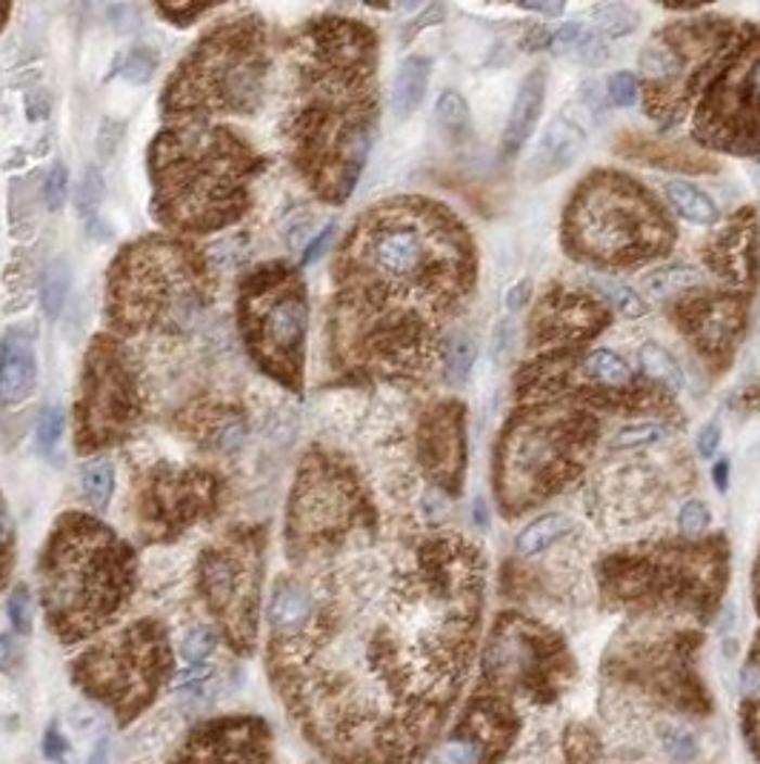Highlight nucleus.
<instances>
[{"label":"nucleus","mask_w":760,"mask_h":764,"mask_svg":"<svg viewBox=\"0 0 760 764\" xmlns=\"http://www.w3.org/2000/svg\"><path fill=\"white\" fill-rule=\"evenodd\" d=\"M469 272L466 235L438 204L392 198L372 206L349 229L332 267L337 364L381 379L417 375Z\"/></svg>","instance_id":"obj_1"},{"label":"nucleus","mask_w":760,"mask_h":764,"mask_svg":"<svg viewBox=\"0 0 760 764\" xmlns=\"http://www.w3.org/2000/svg\"><path fill=\"white\" fill-rule=\"evenodd\" d=\"M546 69H532L520 80L515 101H512L510 118H506V127H503V155H515L532 138L534 127H538V120L543 115V103H546Z\"/></svg>","instance_id":"obj_24"},{"label":"nucleus","mask_w":760,"mask_h":764,"mask_svg":"<svg viewBox=\"0 0 760 764\" xmlns=\"http://www.w3.org/2000/svg\"><path fill=\"white\" fill-rule=\"evenodd\" d=\"M155 12L172 26H192L197 17L215 12V7L209 3H155Z\"/></svg>","instance_id":"obj_50"},{"label":"nucleus","mask_w":760,"mask_h":764,"mask_svg":"<svg viewBox=\"0 0 760 764\" xmlns=\"http://www.w3.org/2000/svg\"><path fill=\"white\" fill-rule=\"evenodd\" d=\"M637 367H641L643 379L649 381L652 386H658L660 393L678 395L683 390V372L674 361V355L660 344H655V341L637 349Z\"/></svg>","instance_id":"obj_33"},{"label":"nucleus","mask_w":760,"mask_h":764,"mask_svg":"<svg viewBox=\"0 0 760 764\" xmlns=\"http://www.w3.org/2000/svg\"><path fill=\"white\" fill-rule=\"evenodd\" d=\"M440 17H443V7H429V9H426V12H424V15L415 17V21H412V26H407V33H403V40L415 38L417 33H424L426 26H431V24H435V21H440Z\"/></svg>","instance_id":"obj_57"},{"label":"nucleus","mask_w":760,"mask_h":764,"mask_svg":"<svg viewBox=\"0 0 760 764\" xmlns=\"http://www.w3.org/2000/svg\"><path fill=\"white\" fill-rule=\"evenodd\" d=\"M583 375L604 393H632L635 390V372L615 349L597 347L583 355Z\"/></svg>","instance_id":"obj_29"},{"label":"nucleus","mask_w":760,"mask_h":764,"mask_svg":"<svg viewBox=\"0 0 760 764\" xmlns=\"http://www.w3.org/2000/svg\"><path fill=\"white\" fill-rule=\"evenodd\" d=\"M475 358H478V344L472 339V332H449L443 344H440V361H443V375H447L449 384H466L472 367H475Z\"/></svg>","instance_id":"obj_35"},{"label":"nucleus","mask_w":760,"mask_h":764,"mask_svg":"<svg viewBox=\"0 0 760 764\" xmlns=\"http://www.w3.org/2000/svg\"><path fill=\"white\" fill-rule=\"evenodd\" d=\"M417 458L440 489L455 493L466 467V433L458 404H440L424 418L417 430Z\"/></svg>","instance_id":"obj_19"},{"label":"nucleus","mask_w":760,"mask_h":764,"mask_svg":"<svg viewBox=\"0 0 760 764\" xmlns=\"http://www.w3.org/2000/svg\"><path fill=\"white\" fill-rule=\"evenodd\" d=\"M566 238L589 260L635 264L667 250L669 224L632 181L595 175L569 206Z\"/></svg>","instance_id":"obj_9"},{"label":"nucleus","mask_w":760,"mask_h":764,"mask_svg":"<svg viewBox=\"0 0 760 764\" xmlns=\"http://www.w3.org/2000/svg\"><path fill=\"white\" fill-rule=\"evenodd\" d=\"M63 438V410L61 407H55V404H49V407H43L40 410L38 418V447L43 456H52L57 449V444H61Z\"/></svg>","instance_id":"obj_47"},{"label":"nucleus","mask_w":760,"mask_h":764,"mask_svg":"<svg viewBox=\"0 0 760 764\" xmlns=\"http://www.w3.org/2000/svg\"><path fill=\"white\" fill-rule=\"evenodd\" d=\"M529 298H532V284L529 281H520V284H515L510 290V295H506V307L515 313V309H524L526 304H529Z\"/></svg>","instance_id":"obj_58"},{"label":"nucleus","mask_w":760,"mask_h":764,"mask_svg":"<svg viewBox=\"0 0 760 764\" xmlns=\"http://www.w3.org/2000/svg\"><path fill=\"white\" fill-rule=\"evenodd\" d=\"M740 716H744L746 739L752 744L755 756L760 759V636L752 655L740 670Z\"/></svg>","instance_id":"obj_32"},{"label":"nucleus","mask_w":760,"mask_h":764,"mask_svg":"<svg viewBox=\"0 0 760 764\" xmlns=\"http://www.w3.org/2000/svg\"><path fill=\"white\" fill-rule=\"evenodd\" d=\"M12 12H15V9L9 7V3H0V33H3V29H7L9 17H12Z\"/></svg>","instance_id":"obj_63"},{"label":"nucleus","mask_w":760,"mask_h":764,"mask_svg":"<svg viewBox=\"0 0 760 764\" xmlns=\"http://www.w3.org/2000/svg\"><path fill=\"white\" fill-rule=\"evenodd\" d=\"M9 622L15 627L21 636H29L31 633V622H35V604H31V593L26 584H17L12 596H9Z\"/></svg>","instance_id":"obj_49"},{"label":"nucleus","mask_w":760,"mask_h":764,"mask_svg":"<svg viewBox=\"0 0 760 764\" xmlns=\"http://www.w3.org/2000/svg\"><path fill=\"white\" fill-rule=\"evenodd\" d=\"M706 284V278L698 269L683 267V264H672V267L652 269L643 276V292L655 301H674V298H692V292H698Z\"/></svg>","instance_id":"obj_31"},{"label":"nucleus","mask_w":760,"mask_h":764,"mask_svg":"<svg viewBox=\"0 0 760 764\" xmlns=\"http://www.w3.org/2000/svg\"><path fill=\"white\" fill-rule=\"evenodd\" d=\"M87 764H110V741L101 739L98 741V748L89 753V762Z\"/></svg>","instance_id":"obj_62"},{"label":"nucleus","mask_w":760,"mask_h":764,"mask_svg":"<svg viewBox=\"0 0 760 764\" xmlns=\"http://www.w3.org/2000/svg\"><path fill=\"white\" fill-rule=\"evenodd\" d=\"M578 444L580 435L569 421L541 412L515 418L498 453V496L506 510H524L569 479Z\"/></svg>","instance_id":"obj_14"},{"label":"nucleus","mask_w":760,"mask_h":764,"mask_svg":"<svg viewBox=\"0 0 760 764\" xmlns=\"http://www.w3.org/2000/svg\"><path fill=\"white\" fill-rule=\"evenodd\" d=\"M138 587V552L94 512L66 510L38 556V593L49 631L78 645L115 622Z\"/></svg>","instance_id":"obj_4"},{"label":"nucleus","mask_w":760,"mask_h":764,"mask_svg":"<svg viewBox=\"0 0 760 764\" xmlns=\"http://www.w3.org/2000/svg\"><path fill=\"white\" fill-rule=\"evenodd\" d=\"M524 9L526 12H541V15H549V17H557V15H564V3H524Z\"/></svg>","instance_id":"obj_61"},{"label":"nucleus","mask_w":760,"mask_h":764,"mask_svg":"<svg viewBox=\"0 0 760 764\" xmlns=\"http://www.w3.org/2000/svg\"><path fill=\"white\" fill-rule=\"evenodd\" d=\"M178 426H183L189 438H195L201 447L215 453H235L246 442L244 410L229 404L201 402L178 416Z\"/></svg>","instance_id":"obj_20"},{"label":"nucleus","mask_w":760,"mask_h":764,"mask_svg":"<svg viewBox=\"0 0 760 764\" xmlns=\"http://www.w3.org/2000/svg\"><path fill=\"white\" fill-rule=\"evenodd\" d=\"M377 127V35L352 17H314L289 49L281 138L292 169L323 204L361 181Z\"/></svg>","instance_id":"obj_2"},{"label":"nucleus","mask_w":760,"mask_h":764,"mask_svg":"<svg viewBox=\"0 0 760 764\" xmlns=\"http://www.w3.org/2000/svg\"><path fill=\"white\" fill-rule=\"evenodd\" d=\"M215 650H218V631L209 624L192 627L181 641V655L189 664H209Z\"/></svg>","instance_id":"obj_42"},{"label":"nucleus","mask_w":760,"mask_h":764,"mask_svg":"<svg viewBox=\"0 0 760 764\" xmlns=\"http://www.w3.org/2000/svg\"><path fill=\"white\" fill-rule=\"evenodd\" d=\"M758 610H760V568H758Z\"/></svg>","instance_id":"obj_64"},{"label":"nucleus","mask_w":760,"mask_h":764,"mask_svg":"<svg viewBox=\"0 0 760 764\" xmlns=\"http://www.w3.org/2000/svg\"><path fill=\"white\" fill-rule=\"evenodd\" d=\"M175 764H269V727L260 718H220L197 727Z\"/></svg>","instance_id":"obj_18"},{"label":"nucleus","mask_w":760,"mask_h":764,"mask_svg":"<svg viewBox=\"0 0 760 764\" xmlns=\"http://www.w3.org/2000/svg\"><path fill=\"white\" fill-rule=\"evenodd\" d=\"M740 323H744V307L735 298H706L695 301L690 307L692 339L712 358L735 347Z\"/></svg>","instance_id":"obj_22"},{"label":"nucleus","mask_w":760,"mask_h":764,"mask_svg":"<svg viewBox=\"0 0 760 764\" xmlns=\"http://www.w3.org/2000/svg\"><path fill=\"white\" fill-rule=\"evenodd\" d=\"M678 527H681L683 536L692 538L706 533V527H709V510H706L704 501H698V498L686 501V505L681 507V512H678Z\"/></svg>","instance_id":"obj_52"},{"label":"nucleus","mask_w":760,"mask_h":764,"mask_svg":"<svg viewBox=\"0 0 760 764\" xmlns=\"http://www.w3.org/2000/svg\"><path fill=\"white\" fill-rule=\"evenodd\" d=\"M517 716L503 696L484 690L463 710L458 730L440 748L443 764H494L510 750Z\"/></svg>","instance_id":"obj_17"},{"label":"nucleus","mask_w":760,"mask_h":764,"mask_svg":"<svg viewBox=\"0 0 760 764\" xmlns=\"http://www.w3.org/2000/svg\"><path fill=\"white\" fill-rule=\"evenodd\" d=\"M641 80H637L632 72H615L609 78V84H606V98H609L611 106H618V110L635 106V103L641 101Z\"/></svg>","instance_id":"obj_46"},{"label":"nucleus","mask_w":760,"mask_h":764,"mask_svg":"<svg viewBox=\"0 0 760 764\" xmlns=\"http://www.w3.org/2000/svg\"><path fill=\"white\" fill-rule=\"evenodd\" d=\"M38 386V355L31 335L7 330L0 339V407H21Z\"/></svg>","instance_id":"obj_21"},{"label":"nucleus","mask_w":760,"mask_h":764,"mask_svg":"<svg viewBox=\"0 0 760 764\" xmlns=\"http://www.w3.org/2000/svg\"><path fill=\"white\" fill-rule=\"evenodd\" d=\"M435 118H438L440 129L449 138H455V141L469 135V103L455 89H443L440 92L438 101H435Z\"/></svg>","instance_id":"obj_39"},{"label":"nucleus","mask_w":760,"mask_h":764,"mask_svg":"<svg viewBox=\"0 0 760 764\" xmlns=\"http://www.w3.org/2000/svg\"><path fill=\"white\" fill-rule=\"evenodd\" d=\"M587 147V132L578 120L569 115H557L546 129H543L541 141L534 147L532 161L526 166V175L532 181H546L555 175L566 173L569 166L578 161V155Z\"/></svg>","instance_id":"obj_23"},{"label":"nucleus","mask_w":760,"mask_h":764,"mask_svg":"<svg viewBox=\"0 0 760 764\" xmlns=\"http://www.w3.org/2000/svg\"><path fill=\"white\" fill-rule=\"evenodd\" d=\"M569 533H572V521L566 519L564 512H546V515H538L534 521H529L517 533L515 547L520 556H541L552 544L569 536Z\"/></svg>","instance_id":"obj_34"},{"label":"nucleus","mask_w":760,"mask_h":764,"mask_svg":"<svg viewBox=\"0 0 760 764\" xmlns=\"http://www.w3.org/2000/svg\"><path fill=\"white\" fill-rule=\"evenodd\" d=\"M332 229H335V227H326V229H323V232H321V238H314L312 244L306 246V253H304V258H300V264H312V260L318 258V255H321V250H323V246H326V241H330V238H332Z\"/></svg>","instance_id":"obj_59"},{"label":"nucleus","mask_w":760,"mask_h":764,"mask_svg":"<svg viewBox=\"0 0 760 764\" xmlns=\"http://www.w3.org/2000/svg\"><path fill=\"white\" fill-rule=\"evenodd\" d=\"M515 339H517L515 321H512V318H503V321L492 330V344H489V355H492L494 367L510 364L512 349H515Z\"/></svg>","instance_id":"obj_51"},{"label":"nucleus","mask_w":760,"mask_h":764,"mask_svg":"<svg viewBox=\"0 0 760 764\" xmlns=\"http://www.w3.org/2000/svg\"><path fill=\"white\" fill-rule=\"evenodd\" d=\"M143 416L146 393L132 349L118 335L98 332L83 355L72 404V442L78 456H98L126 444Z\"/></svg>","instance_id":"obj_10"},{"label":"nucleus","mask_w":760,"mask_h":764,"mask_svg":"<svg viewBox=\"0 0 760 764\" xmlns=\"http://www.w3.org/2000/svg\"><path fill=\"white\" fill-rule=\"evenodd\" d=\"M235 321L249 361L286 393L304 395L309 344V292L289 260L252 267L235 298Z\"/></svg>","instance_id":"obj_7"},{"label":"nucleus","mask_w":760,"mask_h":764,"mask_svg":"<svg viewBox=\"0 0 760 764\" xmlns=\"http://www.w3.org/2000/svg\"><path fill=\"white\" fill-rule=\"evenodd\" d=\"M101 195H103L101 169H98V166H89L87 173H83V183H80V192H78V206H80V215H83V221H87V227H92V224L98 221Z\"/></svg>","instance_id":"obj_44"},{"label":"nucleus","mask_w":760,"mask_h":764,"mask_svg":"<svg viewBox=\"0 0 760 764\" xmlns=\"http://www.w3.org/2000/svg\"><path fill=\"white\" fill-rule=\"evenodd\" d=\"M215 290V269L195 241L169 232L134 238L106 269V332L124 341L181 335L212 307Z\"/></svg>","instance_id":"obj_5"},{"label":"nucleus","mask_w":760,"mask_h":764,"mask_svg":"<svg viewBox=\"0 0 760 764\" xmlns=\"http://www.w3.org/2000/svg\"><path fill=\"white\" fill-rule=\"evenodd\" d=\"M549 49L561 58H575L583 64H595L604 58V38L583 21H566L549 35Z\"/></svg>","instance_id":"obj_30"},{"label":"nucleus","mask_w":760,"mask_h":764,"mask_svg":"<svg viewBox=\"0 0 760 764\" xmlns=\"http://www.w3.org/2000/svg\"><path fill=\"white\" fill-rule=\"evenodd\" d=\"M43 756L55 764H69L66 762L69 759V744H66V739H63L55 725L49 727L47 736H43Z\"/></svg>","instance_id":"obj_54"},{"label":"nucleus","mask_w":760,"mask_h":764,"mask_svg":"<svg viewBox=\"0 0 760 764\" xmlns=\"http://www.w3.org/2000/svg\"><path fill=\"white\" fill-rule=\"evenodd\" d=\"M566 670L564 647L541 627L506 615L492 631L484 659L489 693L524 690L534 699H552Z\"/></svg>","instance_id":"obj_15"},{"label":"nucleus","mask_w":760,"mask_h":764,"mask_svg":"<svg viewBox=\"0 0 760 764\" xmlns=\"http://www.w3.org/2000/svg\"><path fill=\"white\" fill-rule=\"evenodd\" d=\"M709 124L712 143H726L730 150L760 147V38L744 47L730 43L721 58L709 89L700 127Z\"/></svg>","instance_id":"obj_16"},{"label":"nucleus","mask_w":760,"mask_h":764,"mask_svg":"<svg viewBox=\"0 0 760 764\" xmlns=\"http://www.w3.org/2000/svg\"><path fill=\"white\" fill-rule=\"evenodd\" d=\"M72 676L120 722H129L155 701L157 690L172 676V641L155 619L129 624L103 645H94L78 655Z\"/></svg>","instance_id":"obj_12"},{"label":"nucleus","mask_w":760,"mask_h":764,"mask_svg":"<svg viewBox=\"0 0 760 764\" xmlns=\"http://www.w3.org/2000/svg\"><path fill=\"white\" fill-rule=\"evenodd\" d=\"M146 169L155 224L192 241L244 221L269 158L229 124H164Z\"/></svg>","instance_id":"obj_3"},{"label":"nucleus","mask_w":760,"mask_h":764,"mask_svg":"<svg viewBox=\"0 0 760 764\" xmlns=\"http://www.w3.org/2000/svg\"><path fill=\"white\" fill-rule=\"evenodd\" d=\"M17 664V645L15 638L0 633V673H12Z\"/></svg>","instance_id":"obj_56"},{"label":"nucleus","mask_w":760,"mask_h":764,"mask_svg":"<svg viewBox=\"0 0 760 764\" xmlns=\"http://www.w3.org/2000/svg\"><path fill=\"white\" fill-rule=\"evenodd\" d=\"M589 17H592L589 26L604 40L627 38L641 26V15L629 3H601V7H592Z\"/></svg>","instance_id":"obj_37"},{"label":"nucleus","mask_w":760,"mask_h":764,"mask_svg":"<svg viewBox=\"0 0 760 764\" xmlns=\"http://www.w3.org/2000/svg\"><path fill=\"white\" fill-rule=\"evenodd\" d=\"M601 307H595L592 301L587 298H569L561 301L552 307V316L538 318V330L546 341H575V339H587L592 332L601 327Z\"/></svg>","instance_id":"obj_25"},{"label":"nucleus","mask_w":760,"mask_h":764,"mask_svg":"<svg viewBox=\"0 0 760 764\" xmlns=\"http://www.w3.org/2000/svg\"><path fill=\"white\" fill-rule=\"evenodd\" d=\"M66 292H69V269L63 260H52L43 269V284H40V304H43V313L49 318L61 316Z\"/></svg>","instance_id":"obj_41"},{"label":"nucleus","mask_w":760,"mask_h":764,"mask_svg":"<svg viewBox=\"0 0 760 764\" xmlns=\"http://www.w3.org/2000/svg\"><path fill=\"white\" fill-rule=\"evenodd\" d=\"M723 276H730L737 284L752 281L755 276V227L752 224H732L726 229V235L718 241V253H714Z\"/></svg>","instance_id":"obj_26"},{"label":"nucleus","mask_w":760,"mask_h":764,"mask_svg":"<svg viewBox=\"0 0 760 764\" xmlns=\"http://www.w3.org/2000/svg\"><path fill=\"white\" fill-rule=\"evenodd\" d=\"M712 479L714 484H718V489L730 487V461H726V458H718V461H714Z\"/></svg>","instance_id":"obj_60"},{"label":"nucleus","mask_w":760,"mask_h":764,"mask_svg":"<svg viewBox=\"0 0 760 764\" xmlns=\"http://www.w3.org/2000/svg\"><path fill=\"white\" fill-rule=\"evenodd\" d=\"M669 435V430L660 421H632L623 424L618 433L609 438V447L615 453H635V449H646L660 444Z\"/></svg>","instance_id":"obj_40"},{"label":"nucleus","mask_w":760,"mask_h":764,"mask_svg":"<svg viewBox=\"0 0 760 764\" xmlns=\"http://www.w3.org/2000/svg\"><path fill=\"white\" fill-rule=\"evenodd\" d=\"M272 40L258 12L215 21L178 61L160 92L164 124L252 118L267 103Z\"/></svg>","instance_id":"obj_6"},{"label":"nucleus","mask_w":760,"mask_h":764,"mask_svg":"<svg viewBox=\"0 0 760 764\" xmlns=\"http://www.w3.org/2000/svg\"><path fill=\"white\" fill-rule=\"evenodd\" d=\"M227 481L204 464L155 461L132 481V521L143 544H172L223 507Z\"/></svg>","instance_id":"obj_13"},{"label":"nucleus","mask_w":760,"mask_h":764,"mask_svg":"<svg viewBox=\"0 0 760 764\" xmlns=\"http://www.w3.org/2000/svg\"><path fill=\"white\" fill-rule=\"evenodd\" d=\"M12 568H15V521L9 515L7 498L0 493V593L9 584Z\"/></svg>","instance_id":"obj_43"},{"label":"nucleus","mask_w":760,"mask_h":764,"mask_svg":"<svg viewBox=\"0 0 760 764\" xmlns=\"http://www.w3.org/2000/svg\"><path fill=\"white\" fill-rule=\"evenodd\" d=\"M664 744H667V750L672 753L674 759H692L695 756V750H698V744H695V739H692L690 733L681 730V727H667L664 730Z\"/></svg>","instance_id":"obj_53"},{"label":"nucleus","mask_w":760,"mask_h":764,"mask_svg":"<svg viewBox=\"0 0 760 764\" xmlns=\"http://www.w3.org/2000/svg\"><path fill=\"white\" fill-rule=\"evenodd\" d=\"M695 447H698V456L700 458H714V453L721 449V426L714 424H706L700 426L698 438H695Z\"/></svg>","instance_id":"obj_55"},{"label":"nucleus","mask_w":760,"mask_h":764,"mask_svg":"<svg viewBox=\"0 0 760 764\" xmlns=\"http://www.w3.org/2000/svg\"><path fill=\"white\" fill-rule=\"evenodd\" d=\"M587 284L595 290V295L611 304L618 309L623 318H641L646 316V301H643L641 292L635 286L623 284V281H615V278L606 276H587Z\"/></svg>","instance_id":"obj_38"},{"label":"nucleus","mask_w":760,"mask_h":764,"mask_svg":"<svg viewBox=\"0 0 760 764\" xmlns=\"http://www.w3.org/2000/svg\"><path fill=\"white\" fill-rule=\"evenodd\" d=\"M66 195H69V173H66V166L57 161V164H52L47 178H43L40 198H43V204H47L49 213H61L63 204H66Z\"/></svg>","instance_id":"obj_48"},{"label":"nucleus","mask_w":760,"mask_h":764,"mask_svg":"<svg viewBox=\"0 0 760 764\" xmlns=\"http://www.w3.org/2000/svg\"><path fill=\"white\" fill-rule=\"evenodd\" d=\"M155 69H157V58L155 52H150L146 47H134L132 52H126L124 61H120L118 66V72L129 80V84H146V80H152Z\"/></svg>","instance_id":"obj_45"},{"label":"nucleus","mask_w":760,"mask_h":764,"mask_svg":"<svg viewBox=\"0 0 760 764\" xmlns=\"http://www.w3.org/2000/svg\"><path fill=\"white\" fill-rule=\"evenodd\" d=\"M664 198H667L669 209L678 218L695 224V227H714L721 218L718 204L692 181H667L664 183Z\"/></svg>","instance_id":"obj_28"},{"label":"nucleus","mask_w":760,"mask_h":764,"mask_svg":"<svg viewBox=\"0 0 760 764\" xmlns=\"http://www.w3.org/2000/svg\"><path fill=\"white\" fill-rule=\"evenodd\" d=\"M267 538L263 524H237L197 556V593L237 655H249L258 645Z\"/></svg>","instance_id":"obj_11"},{"label":"nucleus","mask_w":760,"mask_h":764,"mask_svg":"<svg viewBox=\"0 0 760 764\" xmlns=\"http://www.w3.org/2000/svg\"><path fill=\"white\" fill-rule=\"evenodd\" d=\"M80 489L94 512H103L110 507L112 493H115V467L110 458H92L80 470Z\"/></svg>","instance_id":"obj_36"},{"label":"nucleus","mask_w":760,"mask_h":764,"mask_svg":"<svg viewBox=\"0 0 760 764\" xmlns=\"http://www.w3.org/2000/svg\"><path fill=\"white\" fill-rule=\"evenodd\" d=\"M375 527V510L361 475L344 456L309 447L286 498L283 544L292 561L330 559L352 536Z\"/></svg>","instance_id":"obj_8"},{"label":"nucleus","mask_w":760,"mask_h":764,"mask_svg":"<svg viewBox=\"0 0 760 764\" xmlns=\"http://www.w3.org/2000/svg\"><path fill=\"white\" fill-rule=\"evenodd\" d=\"M431 78V61L426 55H409L398 66L392 84V110L398 118H409L421 110Z\"/></svg>","instance_id":"obj_27"}]
</instances>
